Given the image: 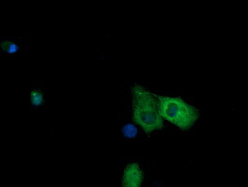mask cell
<instances>
[{"mask_svg": "<svg viewBox=\"0 0 248 187\" xmlns=\"http://www.w3.org/2000/svg\"><path fill=\"white\" fill-rule=\"evenodd\" d=\"M122 132L124 134V136L127 137V138H133L137 134V129H136V127L133 125L128 124L124 127H123Z\"/></svg>", "mask_w": 248, "mask_h": 187, "instance_id": "cell-6", "label": "cell"}, {"mask_svg": "<svg viewBox=\"0 0 248 187\" xmlns=\"http://www.w3.org/2000/svg\"><path fill=\"white\" fill-rule=\"evenodd\" d=\"M30 99L34 107L41 106L43 102V96L39 90H33L30 94Z\"/></svg>", "mask_w": 248, "mask_h": 187, "instance_id": "cell-5", "label": "cell"}, {"mask_svg": "<svg viewBox=\"0 0 248 187\" xmlns=\"http://www.w3.org/2000/svg\"><path fill=\"white\" fill-rule=\"evenodd\" d=\"M1 50L6 54H15L20 52V46L14 41H2L1 42Z\"/></svg>", "mask_w": 248, "mask_h": 187, "instance_id": "cell-4", "label": "cell"}, {"mask_svg": "<svg viewBox=\"0 0 248 187\" xmlns=\"http://www.w3.org/2000/svg\"><path fill=\"white\" fill-rule=\"evenodd\" d=\"M157 98L162 118L177 125L181 130L189 129L199 118L198 109L180 97L159 95Z\"/></svg>", "mask_w": 248, "mask_h": 187, "instance_id": "cell-2", "label": "cell"}, {"mask_svg": "<svg viewBox=\"0 0 248 187\" xmlns=\"http://www.w3.org/2000/svg\"><path fill=\"white\" fill-rule=\"evenodd\" d=\"M142 183V171L138 164L130 163L126 166L122 178V187H140Z\"/></svg>", "mask_w": 248, "mask_h": 187, "instance_id": "cell-3", "label": "cell"}, {"mask_svg": "<svg viewBox=\"0 0 248 187\" xmlns=\"http://www.w3.org/2000/svg\"><path fill=\"white\" fill-rule=\"evenodd\" d=\"M133 121L149 134L163 127V118L159 113L158 101L141 86L133 87Z\"/></svg>", "mask_w": 248, "mask_h": 187, "instance_id": "cell-1", "label": "cell"}]
</instances>
